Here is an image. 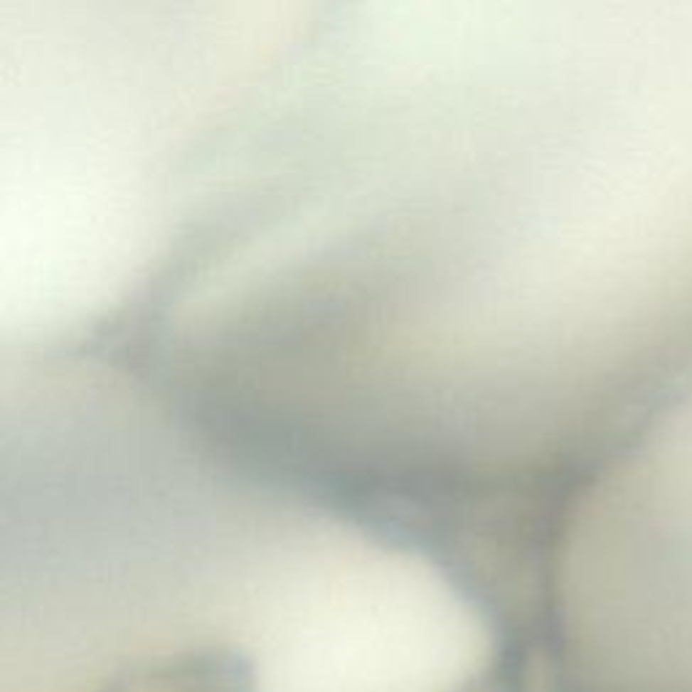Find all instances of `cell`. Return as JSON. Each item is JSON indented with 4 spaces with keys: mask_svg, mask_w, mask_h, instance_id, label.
I'll use <instances>...</instances> for the list:
<instances>
[{
    "mask_svg": "<svg viewBox=\"0 0 692 692\" xmlns=\"http://www.w3.org/2000/svg\"><path fill=\"white\" fill-rule=\"evenodd\" d=\"M147 427H149V425H141V427H127V430H117V433L100 435V438H95V441L90 444V449L97 447V444H103V441H111V438H119V435L138 433V430H147ZM68 471H70V468H68ZM73 474H76V471H73ZM60 476H65V474H60ZM76 476H79V474H76ZM49 479H55V481H57V476H52V474H49ZM57 484H60V481H57ZM49 492H52V489H46V495H49ZM25 495H28V498H33V501H41V506H43V501H46V495H38V498H36L33 492H25ZM41 506H38V503H30V501L22 503V509H25V511H22V516H25V522H22V546H25V538H28V533H30V528H33V522H36V514H38V509H41Z\"/></svg>",
    "mask_w": 692,
    "mask_h": 692,
    "instance_id": "1",
    "label": "cell"
}]
</instances>
